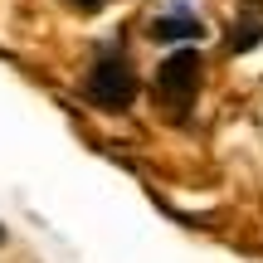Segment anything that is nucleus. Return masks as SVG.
Masks as SVG:
<instances>
[{
	"mask_svg": "<svg viewBox=\"0 0 263 263\" xmlns=\"http://www.w3.org/2000/svg\"><path fill=\"white\" fill-rule=\"evenodd\" d=\"M200 54L195 49H180V54H171L166 64L156 68V98H161V107H166L171 117H185L190 112V103H195V93H200Z\"/></svg>",
	"mask_w": 263,
	"mask_h": 263,
	"instance_id": "nucleus-1",
	"label": "nucleus"
},
{
	"mask_svg": "<svg viewBox=\"0 0 263 263\" xmlns=\"http://www.w3.org/2000/svg\"><path fill=\"white\" fill-rule=\"evenodd\" d=\"M88 98L98 107H127L137 98V73L127 59H98V68L88 73Z\"/></svg>",
	"mask_w": 263,
	"mask_h": 263,
	"instance_id": "nucleus-2",
	"label": "nucleus"
},
{
	"mask_svg": "<svg viewBox=\"0 0 263 263\" xmlns=\"http://www.w3.org/2000/svg\"><path fill=\"white\" fill-rule=\"evenodd\" d=\"M151 39H200V20H190V15L151 20Z\"/></svg>",
	"mask_w": 263,
	"mask_h": 263,
	"instance_id": "nucleus-3",
	"label": "nucleus"
},
{
	"mask_svg": "<svg viewBox=\"0 0 263 263\" xmlns=\"http://www.w3.org/2000/svg\"><path fill=\"white\" fill-rule=\"evenodd\" d=\"M73 5H78V10H98L103 0H73Z\"/></svg>",
	"mask_w": 263,
	"mask_h": 263,
	"instance_id": "nucleus-4",
	"label": "nucleus"
},
{
	"mask_svg": "<svg viewBox=\"0 0 263 263\" xmlns=\"http://www.w3.org/2000/svg\"><path fill=\"white\" fill-rule=\"evenodd\" d=\"M0 244H5V229H0Z\"/></svg>",
	"mask_w": 263,
	"mask_h": 263,
	"instance_id": "nucleus-5",
	"label": "nucleus"
}]
</instances>
